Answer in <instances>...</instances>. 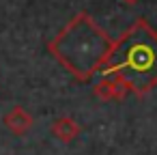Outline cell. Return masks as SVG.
I'll return each mask as SVG.
<instances>
[{
	"instance_id": "6da1fadb",
	"label": "cell",
	"mask_w": 157,
	"mask_h": 155,
	"mask_svg": "<svg viewBox=\"0 0 157 155\" xmlns=\"http://www.w3.org/2000/svg\"><path fill=\"white\" fill-rule=\"evenodd\" d=\"M99 73L121 78L136 95L153 91L157 86V33L144 20H136L112 41Z\"/></svg>"
},
{
	"instance_id": "7a4b0ae2",
	"label": "cell",
	"mask_w": 157,
	"mask_h": 155,
	"mask_svg": "<svg viewBox=\"0 0 157 155\" xmlns=\"http://www.w3.org/2000/svg\"><path fill=\"white\" fill-rule=\"evenodd\" d=\"M110 45V37L93 22V17L88 13H78L48 43V50L71 76L88 80L99 71Z\"/></svg>"
},
{
	"instance_id": "3957f363",
	"label": "cell",
	"mask_w": 157,
	"mask_h": 155,
	"mask_svg": "<svg viewBox=\"0 0 157 155\" xmlns=\"http://www.w3.org/2000/svg\"><path fill=\"white\" fill-rule=\"evenodd\" d=\"M93 91H95V95H97L99 99H103V101H110V99H123V97L129 93L127 84H125L121 78H116V76H103V80L97 82Z\"/></svg>"
},
{
	"instance_id": "277c9868",
	"label": "cell",
	"mask_w": 157,
	"mask_h": 155,
	"mask_svg": "<svg viewBox=\"0 0 157 155\" xmlns=\"http://www.w3.org/2000/svg\"><path fill=\"white\" fill-rule=\"evenodd\" d=\"M5 125H7L13 134L22 136V134H26V131L33 127V116H30L22 106H15L11 112L5 114Z\"/></svg>"
},
{
	"instance_id": "5b68a950",
	"label": "cell",
	"mask_w": 157,
	"mask_h": 155,
	"mask_svg": "<svg viewBox=\"0 0 157 155\" xmlns=\"http://www.w3.org/2000/svg\"><path fill=\"white\" fill-rule=\"evenodd\" d=\"M52 134H54L58 140H63V142H71V140L80 134V127H78V123H75L73 118H69V116H60V118L54 121V125H52Z\"/></svg>"
},
{
	"instance_id": "8992f818",
	"label": "cell",
	"mask_w": 157,
	"mask_h": 155,
	"mask_svg": "<svg viewBox=\"0 0 157 155\" xmlns=\"http://www.w3.org/2000/svg\"><path fill=\"white\" fill-rule=\"evenodd\" d=\"M123 2H127V5H136V2H140V0H123Z\"/></svg>"
}]
</instances>
